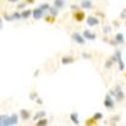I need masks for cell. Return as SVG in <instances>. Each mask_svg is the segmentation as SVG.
<instances>
[{"instance_id":"cell-30","label":"cell","mask_w":126,"mask_h":126,"mask_svg":"<svg viewBox=\"0 0 126 126\" xmlns=\"http://www.w3.org/2000/svg\"><path fill=\"white\" fill-rule=\"evenodd\" d=\"M93 117L96 119L97 121H101V120L103 119V115H102V112H96V113L93 115Z\"/></svg>"},{"instance_id":"cell-21","label":"cell","mask_w":126,"mask_h":126,"mask_svg":"<svg viewBox=\"0 0 126 126\" xmlns=\"http://www.w3.org/2000/svg\"><path fill=\"white\" fill-rule=\"evenodd\" d=\"M48 13H49V14H52V15H54V16H58V14H59V9H58V8H56V6L53 5V6H50V8H49Z\"/></svg>"},{"instance_id":"cell-23","label":"cell","mask_w":126,"mask_h":126,"mask_svg":"<svg viewBox=\"0 0 126 126\" xmlns=\"http://www.w3.org/2000/svg\"><path fill=\"white\" fill-rule=\"evenodd\" d=\"M35 125H37V126H44V125H48V120H47L46 117H42V119H39V120L35 121Z\"/></svg>"},{"instance_id":"cell-22","label":"cell","mask_w":126,"mask_h":126,"mask_svg":"<svg viewBox=\"0 0 126 126\" xmlns=\"http://www.w3.org/2000/svg\"><path fill=\"white\" fill-rule=\"evenodd\" d=\"M85 125H87V126H92V125H97V120L94 119L93 116L92 117H90V119H87L86 121H85Z\"/></svg>"},{"instance_id":"cell-36","label":"cell","mask_w":126,"mask_h":126,"mask_svg":"<svg viewBox=\"0 0 126 126\" xmlns=\"http://www.w3.org/2000/svg\"><path fill=\"white\" fill-rule=\"evenodd\" d=\"M1 29H3V18L0 16V30H1Z\"/></svg>"},{"instance_id":"cell-38","label":"cell","mask_w":126,"mask_h":126,"mask_svg":"<svg viewBox=\"0 0 126 126\" xmlns=\"http://www.w3.org/2000/svg\"><path fill=\"white\" fill-rule=\"evenodd\" d=\"M125 27H126V19H125Z\"/></svg>"},{"instance_id":"cell-1","label":"cell","mask_w":126,"mask_h":126,"mask_svg":"<svg viewBox=\"0 0 126 126\" xmlns=\"http://www.w3.org/2000/svg\"><path fill=\"white\" fill-rule=\"evenodd\" d=\"M115 63H117L119 64V71H124L125 69V63L122 61V52L120 49H116V52H115V54L112 56Z\"/></svg>"},{"instance_id":"cell-17","label":"cell","mask_w":126,"mask_h":126,"mask_svg":"<svg viewBox=\"0 0 126 126\" xmlns=\"http://www.w3.org/2000/svg\"><path fill=\"white\" fill-rule=\"evenodd\" d=\"M69 119H71L72 124L79 125V119H78V113H77V112H72V113L69 115Z\"/></svg>"},{"instance_id":"cell-4","label":"cell","mask_w":126,"mask_h":126,"mask_svg":"<svg viewBox=\"0 0 126 126\" xmlns=\"http://www.w3.org/2000/svg\"><path fill=\"white\" fill-rule=\"evenodd\" d=\"M73 19L76 20L77 23H82L83 20H86V13L83 9H78L73 12Z\"/></svg>"},{"instance_id":"cell-31","label":"cell","mask_w":126,"mask_h":126,"mask_svg":"<svg viewBox=\"0 0 126 126\" xmlns=\"http://www.w3.org/2000/svg\"><path fill=\"white\" fill-rule=\"evenodd\" d=\"M81 57H82L83 59H91V58H92V56H91L90 53H87V52H82Z\"/></svg>"},{"instance_id":"cell-6","label":"cell","mask_w":126,"mask_h":126,"mask_svg":"<svg viewBox=\"0 0 126 126\" xmlns=\"http://www.w3.org/2000/svg\"><path fill=\"white\" fill-rule=\"evenodd\" d=\"M44 14H46L44 10H42V9L38 6V8L33 9V13H32V16H33L35 20H39V19H42V18H44Z\"/></svg>"},{"instance_id":"cell-37","label":"cell","mask_w":126,"mask_h":126,"mask_svg":"<svg viewBox=\"0 0 126 126\" xmlns=\"http://www.w3.org/2000/svg\"><path fill=\"white\" fill-rule=\"evenodd\" d=\"M25 1H27V4H33L34 0H25Z\"/></svg>"},{"instance_id":"cell-16","label":"cell","mask_w":126,"mask_h":126,"mask_svg":"<svg viewBox=\"0 0 126 126\" xmlns=\"http://www.w3.org/2000/svg\"><path fill=\"white\" fill-rule=\"evenodd\" d=\"M115 40L117 42L119 46H120V44H124V43H125V35L119 32V33H116V35H115Z\"/></svg>"},{"instance_id":"cell-14","label":"cell","mask_w":126,"mask_h":126,"mask_svg":"<svg viewBox=\"0 0 126 126\" xmlns=\"http://www.w3.org/2000/svg\"><path fill=\"white\" fill-rule=\"evenodd\" d=\"M53 5L56 8H58L59 10H62L66 6V0H53Z\"/></svg>"},{"instance_id":"cell-9","label":"cell","mask_w":126,"mask_h":126,"mask_svg":"<svg viewBox=\"0 0 126 126\" xmlns=\"http://www.w3.org/2000/svg\"><path fill=\"white\" fill-rule=\"evenodd\" d=\"M19 117H20V120L22 121H28L30 117H32V111H29V110H20V112H19Z\"/></svg>"},{"instance_id":"cell-24","label":"cell","mask_w":126,"mask_h":126,"mask_svg":"<svg viewBox=\"0 0 126 126\" xmlns=\"http://www.w3.org/2000/svg\"><path fill=\"white\" fill-rule=\"evenodd\" d=\"M12 14H13L14 20H23V19H22V13H20V10H15V12H13Z\"/></svg>"},{"instance_id":"cell-39","label":"cell","mask_w":126,"mask_h":126,"mask_svg":"<svg viewBox=\"0 0 126 126\" xmlns=\"http://www.w3.org/2000/svg\"><path fill=\"white\" fill-rule=\"evenodd\" d=\"M125 76H126V73H125Z\"/></svg>"},{"instance_id":"cell-26","label":"cell","mask_w":126,"mask_h":126,"mask_svg":"<svg viewBox=\"0 0 126 126\" xmlns=\"http://www.w3.org/2000/svg\"><path fill=\"white\" fill-rule=\"evenodd\" d=\"M27 1L25 0H23V1H19L18 3V5H16V10H23V9H25L27 8Z\"/></svg>"},{"instance_id":"cell-10","label":"cell","mask_w":126,"mask_h":126,"mask_svg":"<svg viewBox=\"0 0 126 126\" xmlns=\"http://www.w3.org/2000/svg\"><path fill=\"white\" fill-rule=\"evenodd\" d=\"M75 61H76V58L73 56H63L61 58L62 64H72V63H75Z\"/></svg>"},{"instance_id":"cell-25","label":"cell","mask_w":126,"mask_h":126,"mask_svg":"<svg viewBox=\"0 0 126 126\" xmlns=\"http://www.w3.org/2000/svg\"><path fill=\"white\" fill-rule=\"evenodd\" d=\"M111 32H112V27H111V25H103V28H102V33H103V34L109 35Z\"/></svg>"},{"instance_id":"cell-33","label":"cell","mask_w":126,"mask_h":126,"mask_svg":"<svg viewBox=\"0 0 126 126\" xmlns=\"http://www.w3.org/2000/svg\"><path fill=\"white\" fill-rule=\"evenodd\" d=\"M71 9L73 10V12H75V10H78V9H81V6H79V5H76V4H72V5H71Z\"/></svg>"},{"instance_id":"cell-18","label":"cell","mask_w":126,"mask_h":126,"mask_svg":"<svg viewBox=\"0 0 126 126\" xmlns=\"http://www.w3.org/2000/svg\"><path fill=\"white\" fill-rule=\"evenodd\" d=\"M103 42H105V43H107V44H110V46H112V47H117V46H119L117 42L115 40V38H113V39H110V38H107V37H105V38H103Z\"/></svg>"},{"instance_id":"cell-29","label":"cell","mask_w":126,"mask_h":126,"mask_svg":"<svg viewBox=\"0 0 126 126\" xmlns=\"http://www.w3.org/2000/svg\"><path fill=\"white\" fill-rule=\"evenodd\" d=\"M29 98H30L32 101H35V100L38 98V93H37L35 91H33V92H30V94H29Z\"/></svg>"},{"instance_id":"cell-35","label":"cell","mask_w":126,"mask_h":126,"mask_svg":"<svg viewBox=\"0 0 126 126\" xmlns=\"http://www.w3.org/2000/svg\"><path fill=\"white\" fill-rule=\"evenodd\" d=\"M35 101H37V103H38V105H43V100H42V98H39V97H38Z\"/></svg>"},{"instance_id":"cell-2","label":"cell","mask_w":126,"mask_h":126,"mask_svg":"<svg viewBox=\"0 0 126 126\" xmlns=\"http://www.w3.org/2000/svg\"><path fill=\"white\" fill-rule=\"evenodd\" d=\"M115 98H113V96H111L110 93H107L106 96H105V100H103V106L106 107L107 110H113V107H115Z\"/></svg>"},{"instance_id":"cell-8","label":"cell","mask_w":126,"mask_h":126,"mask_svg":"<svg viewBox=\"0 0 126 126\" xmlns=\"http://www.w3.org/2000/svg\"><path fill=\"white\" fill-rule=\"evenodd\" d=\"M79 6L83 10H92L93 9V3H92V0H81Z\"/></svg>"},{"instance_id":"cell-34","label":"cell","mask_w":126,"mask_h":126,"mask_svg":"<svg viewBox=\"0 0 126 126\" xmlns=\"http://www.w3.org/2000/svg\"><path fill=\"white\" fill-rule=\"evenodd\" d=\"M6 1H8V3H10V4H18V3L20 1V0H6Z\"/></svg>"},{"instance_id":"cell-13","label":"cell","mask_w":126,"mask_h":126,"mask_svg":"<svg viewBox=\"0 0 126 126\" xmlns=\"http://www.w3.org/2000/svg\"><path fill=\"white\" fill-rule=\"evenodd\" d=\"M20 13H22V19H29L32 16V13H33V9H23L20 10Z\"/></svg>"},{"instance_id":"cell-3","label":"cell","mask_w":126,"mask_h":126,"mask_svg":"<svg viewBox=\"0 0 126 126\" xmlns=\"http://www.w3.org/2000/svg\"><path fill=\"white\" fill-rule=\"evenodd\" d=\"M86 23H87V25L90 27V28H93V27H97V25H100V18L97 16V15H94V14H92V15H88L87 18H86Z\"/></svg>"},{"instance_id":"cell-27","label":"cell","mask_w":126,"mask_h":126,"mask_svg":"<svg viewBox=\"0 0 126 126\" xmlns=\"http://www.w3.org/2000/svg\"><path fill=\"white\" fill-rule=\"evenodd\" d=\"M115 63V61H113V58L111 57V58H109L107 61H106V63H105V68H107V69H110L111 67H112V64Z\"/></svg>"},{"instance_id":"cell-19","label":"cell","mask_w":126,"mask_h":126,"mask_svg":"<svg viewBox=\"0 0 126 126\" xmlns=\"http://www.w3.org/2000/svg\"><path fill=\"white\" fill-rule=\"evenodd\" d=\"M46 115H47V111H38L34 116H33V120L37 121V120H39V119H42V117H46Z\"/></svg>"},{"instance_id":"cell-28","label":"cell","mask_w":126,"mask_h":126,"mask_svg":"<svg viewBox=\"0 0 126 126\" xmlns=\"http://www.w3.org/2000/svg\"><path fill=\"white\" fill-rule=\"evenodd\" d=\"M39 8H40L42 10H44V12H47V13H48V10H49L50 5H49L48 3H42V4L39 5Z\"/></svg>"},{"instance_id":"cell-20","label":"cell","mask_w":126,"mask_h":126,"mask_svg":"<svg viewBox=\"0 0 126 126\" xmlns=\"http://www.w3.org/2000/svg\"><path fill=\"white\" fill-rule=\"evenodd\" d=\"M3 19H4V20H6V22H14L13 14L6 13V12H4V13H3Z\"/></svg>"},{"instance_id":"cell-7","label":"cell","mask_w":126,"mask_h":126,"mask_svg":"<svg viewBox=\"0 0 126 126\" xmlns=\"http://www.w3.org/2000/svg\"><path fill=\"white\" fill-rule=\"evenodd\" d=\"M82 35L85 37V39H86V40H96V38H97L96 33H93V32H92V30H90V29H85V30H83Z\"/></svg>"},{"instance_id":"cell-12","label":"cell","mask_w":126,"mask_h":126,"mask_svg":"<svg viewBox=\"0 0 126 126\" xmlns=\"http://www.w3.org/2000/svg\"><path fill=\"white\" fill-rule=\"evenodd\" d=\"M9 120H10V115L1 113L0 115V126H9Z\"/></svg>"},{"instance_id":"cell-32","label":"cell","mask_w":126,"mask_h":126,"mask_svg":"<svg viewBox=\"0 0 126 126\" xmlns=\"http://www.w3.org/2000/svg\"><path fill=\"white\" fill-rule=\"evenodd\" d=\"M120 18H121V19H124V20L126 19V8H125V9L122 10V12H121V14H120Z\"/></svg>"},{"instance_id":"cell-11","label":"cell","mask_w":126,"mask_h":126,"mask_svg":"<svg viewBox=\"0 0 126 126\" xmlns=\"http://www.w3.org/2000/svg\"><path fill=\"white\" fill-rule=\"evenodd\" d=\"M19 124V115L13 112L10 113V120H9V126H14V125H18Z\"/></svg>"},{"instance_id":"cell-15","label":"cell","mask_w":126,"mask_h":126,"mask_svg":"<svg viewBox=\"0 0 126 126\" xmlns=\"http://www.w3.org/2000/svg\"><path fill=\"white\" fill-rule=\"evenodd\" d=\"M56 19H57V16L52 15V14H49V13L44 14V22H47V23H49V24H53V23L56 22Z\"/></svg>"},{"instance_id":"cell-5","label":"cell","mask_w":126,"mask_h":126,"mask_svg":"<svg viewBox=\"0 0 126 126\" xmlns=\"http://www.w3.org/2000/svg\"><path fill=\"white\" fill-rule=\"evenodd\" d=\"M71 38H72L73 42H76V43L79 44V46L86 44V39H85V37H83L81 33H78V32H73V33L71 34Z\"/></svg>"}]
</instances>
